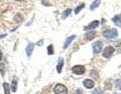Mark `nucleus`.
<instances>
[{
	"label": "nucleus",
	"mask_w": 121,
	"mask_h": 94,
	"mask_svg": "<svg viewBox=\"0 0 121 94\" xmlns=\"http://www.w3.org/2000/svg\"><path fill=\"white\" fill-rule=\"evenodd\" d=\"M84 7H85V4H84V3H82V4H80V5H79V6L77 7V8L75 9V13H76V14H78V13L80 12V11H81L83 8H84Z\"/></svg>",
	"instance_id": "obj_16"
},
{
	"label": "nucleus",
	"mask_w": 121,
	"mask_h": 94,
	"mask_svg": "<svg viewBox=\"0 0 121 94\" xmlns=\"http://www.w3.org/2000/svg\"><path fill=\"white\" fill-rule=\"evenodd\" d=\"M113 21H114V23H115L117 26H121V19H120V17L115 16L114 18H113Z\"/></svg>",
	"instance_id": "obj_15"
},
{
	"label": "nucleus",
	"mask_w": 121,
	"mask_h": 94,
	"mask_svg": "<svg viewBox=\"0 0 121 94\" xmlns=\"http://www.w3.org/2000/svg\"><path fill=\"white\" fill-rule=\"evenodd\" d=\"M72 71H73V73L77 75H82L85 73V67L82 65H76L72 68Z\"/></svg>",
	"instance_id": "obj_3"
},
{
	"label": "nucleus",
	"mask_w": 121,
	"mask_h": 94,
	"mask_svg": "<svg viewBox=\"0 0 121 94\" xmlns=\"http://www.w3.org/2000/svg\"><path fill=\"white\" fill-rule=\"evenodd\" d=\"M119 89H121V86H120V87H119Z\"/></svg>",
	"instance_id": "obj_28"
},
{
	"label": "nucleus",
	"mask_w": 121,
	"mask_h": 94,
	"mask_svg": "<svg viewBox=\"0 0 121 94\" xmlns=\"http://www.w3.org/2000/svg\"><path fill=\"white\" fill-rule=\"evenodd\" d=\"M3 89H4V94H10V86L8 83H3Z\"/></svg>",
	"instance_id": "obj_11"
},
{
	"label": "nucleus",
	"mask_w": 121,
	"mask_h": 94,
	"mask_svg": "<svg viewBox=\"0 0 121 94\" xmlns=\"http://www.w3.org/2000/svg\"><path fill=\"white\" fill-rule=\"evenodd\" d=\"M54 92L56 94H67L68 93V89L65 85L63 84H56L54 88Z\"/></svg>",
	"instance_id": "obj_2"
},
{
	"label": "nucleus",
	"mask_w": 121,
	"mask_h": 94,
	"mask_svg": "<svg viewBox=\"0 0 121 94\" xmlns=\"http://www.w3.org/2000/svg\"><path fill=\"white\" fill-rule=\"evenodd\" d=\"M15 1H23V0H15Z\"/></svg>",
	"instance_id": "obj_27"
},
{
	"label": "nucleus",
	"mask_w": 121,
	"mask_h": 94,
	"mask_svg": "<svg viewBox=\"0 0 121 94\" xmlns=\"http://www.w3.org/2000/svg\"><path fill=\"white\" fill-rule=\"evenodd\" d=\"M83 84H84V86H85L86 88L91 89V88L94 87V85H95V82H94L93 80H91V79H86V80H84V82H83Z\"/></svg>",
	"instance_id": "obj_7"
},
{
	"label": "nucleus",
	"mask_w": 121,
	"mask_h": 94,
	"mask_svg": "<svg viewBox=\"0 0 121 94\" xmlns=\"http://www.w3.org/2000/svg\"><path fill=\"white\" fill-rule=\"evenodd\" d=\"M118 35V32H117L116 29H110V30H105L103 32V36L107 39H114Z\"/></svg>",
	"instance_id": "obj_1"
},
{
	"label": "nucleus",
	"mask_w": 121,
	"mask_h": 94,
	"mask_svg": "<svg viewBox=\"0 0 121 94\" xmlns=\"http://www.w3.org/2000/svg\"><path fill=\"white\" fill-rule=\"evenodd\" d=\"M120 83H121V80H120V79H119V80H116V81H115V84H116V85H119Z\"/></svg>",
	"instance_id": "obj_23"
},
{
	"label": "nucleus",
	"mask_w": 121,
	"mask_h": 94,
	"mask_svg": "<svg viewBox=\"0 0 121 94\" xmlns=\"http://www.w3.org/2000/svg\"><path fill=\"white\" fill-rule=\"evenodd\" d=\"M94 36H95V31H90V32H88L86 34V38L88 39V40H91Z\"/></svg>",
	"instance_id": "obj_14"
},
{
	"label": "nucleus",
	"mask_w": 121,
	"mask_h": 94,
	"mask_svg": "<svg viewBox=\"0 0 121 94\" xmlns=\"http://www.w3.org/2000/svg\"><path fill=\"white\" fill-rule=\"evenodd\" d=\"M83 92H82V90L81 89H77V91L75 92V94H82Z\"/></svg>",
	"instance_id": "obj_22"
},
{
	"label": "nucleus",
	"mask_w": 121,
	"mask_h": 94,
	"mask_svg": "<svg viewBox=\"0 0 121 94\" xmlns=\"http://www.w3.org/2000/svg\"><path fill=\"white\" fill-rule=\"evenodd\" d=\"M91 94H104V93L101 89H96V90H94L93 93H91Z\"/></svg>",
	"instance_id": "obj_19"
},
{
	"label": "nucleus",
	"mask_w": 121,
	"mask_h": 94,
	"mask_svg": "<svg viewBox=\"0 0 121 94\" xmlns=\"http://www.w3.org/2000/svg\"><path fill=\"white\" fill-rule=\"evenodd\" d=\"M92 46H93V51L95 52V53H99V52H101V50H102L103 44H102L101 41H95Z\"/></svg>",
	"instance_id": "obj_5"
},
{
	"label": "nucleus",
	"mask_w": 121,
	"mask_h": 94,
	"mask_svg": "<svg viewBox=\"0 0 121 94\" xmlns=\"http://www.w3.org/2000/svg\"><path fill=\"white\" fill-rule=\"evenodd\" d=\"M48 55L54 54V47H52V45H50V46L48 47Z\"/></svg>",
	"instance_id": "obj_18"
},
{
	"label": "nucleus",
	"mask_w": 121,
	"mask_h": 94,
	"mask_svg": "<svg viewBox=\"0 0 121 94\" xmlns=\"http://www.w3.org/2000/svg\"><path fill=\"white\" fill-rule=\"evenodd\" d=\"M99 4H100V0H96V1H94V2L92 3V5L90 6V9H91V10L96 9L97 7L99 6Z\"/></svg>",
	"instance_id": "obj_13"
},
{
	"label": "nucleus",
	"mask_w": 121,
	"mask_h": 94,
	"mask_svg": "<svg viewBox=\"0 0 121 94\" xmlns=\"http://www.w3.org/2000/svg\"><path fill=\"white\" fill-rule=\"evenodd\" d=\"M75 38H76L75 35H72V36H70V37H68L67 40H66V42H65V44H64V48H65V49H67V48L69 47V45L71 44V42H72V41H73Z\"/></svg>",
	"instance_id": "obj_10"
},
{
	"label": "nucleus",
	"mask_w": 121,
	"mask_h": 94,
	"mask_svg": "<svg viewBox=\"0 0 121 94\" xmlns=\"http://www.w3.org/2000/svg\"><path fill=\"white\" fill-rule=\"evenodd\" d=\"M33 49H35V44H33V43H29L27 45V47H26V54H27L28 57L32 54Z\"/></svg>",
	"instance_id": "obj_8"
},
{
	"label": "nucleus",
	"mask_w": 121,
	"mask_h": 94,
	"mask_svg": "<svg viewBox=\"0 0 121 94\" xmlns=\"http://www.w3.org/2000/svg\"><path fill=\"white\" fill-rule=\"evenodd\" d=\"M113 53H114V48L112 46H107L103 51V56L105 58H109Z\"/></svg>",
	"instance_id": "obj_4"
},
{
	"label": "nucleus",
	"mask_w": 121,
	"mask_h": 94,
	"mask_svg": "<svg viewBox=\"0 0 121 94\" xmlns=\"http://www.w3.org/2000/svg\"><path fill=\"white\" fill-rule=\"evenodd\" d=\"M0 72L4 75V72H5V70H4V64H2V63H0Z\"/></svg>",
	"instance_id": "obj_20"
},
{
	"label": "nucleus",
	"mask_w": 121,
	"mask_h": 94,
	"mask_svg": "<svg viewBox=\"0 0 121 94\" xmlns=\"http://www.w3.org/2000/svg\"><path fill=\"white\" fill-rule=\"evenodd\" d=\"M98 25H99V21L94 20L93 22H91V23H90L88 26H86L84 29H85V30H92V29L97 28V27H98Z\"/></svg>",
	"instance_id": "obj_6"
},
{
	"label": "nucleus",
	"mask_w": 121,
	"mask_h": 94,
	"mask_svg": "<svg viewBox=\"0 0 121 94\" xmlns=\"http://www.w3.org/2000/svg\"><path fill=\"white\" fill-rule=\"evenodd\" d=\"M11 89H12L13 92H15L17 90V82H16V80L12 81V84H11Z\"/></svg>",
	"instance_id": "obj_17"
},
{
	"label": "nucleus",
	"mask_w": 121,
	"mask_h": 94,
	"mask_svg": "<svg viewBox=\"0 0 121 94\" xmlns=\"http://www.w3.org/2000/svg\"><path fill=\"white\" fill-rule=\"evenodd\" d=\"M1 59H2V52L0 51V60H1Z\"/></svg>",
	"instance_id": "obj_26"
},
{
	"label": "nucleus",
	"mask_w": 121,
	"mask_h": 94,
	"mask_svg": "<svg viewBox=\"0 0 121 94\" xmlns=\"http://www.w3.org/2000/svg\"><path fill=\"white\" fill-rule=\"evenodd\" d=\"M6 36V34H2V35H0V39L2 38V37H5Z\"/></svg>",
	"instance_id": "obj_25"
},
{
	"label": "nucleus",
	"mask_w": 121,
	"mask_h": 94,
	"mask_svg": "<svg viewBox=\"0 0 121 94\" xmlns=\"http://www.w3.org/2000/svg\"><path fill=\"white\" fill-rule=\"evenodd\" d=\"M93 75H94V76H95L96 78H98V75H97V73L95 72V70H93L92 72H91V76H93Z\"/></svg>",
	"instance_id": "obj_21"
},
{
	"label": "nucleus",
	"mask_w": 121,
	"mask_h": 94,
	"mask_svg": "<svg viewBox=\"0 0 121 94\" xmlns=\"http://www.w3.org/2000/svg\"><path fill=\"white\" fill-rule=\"evenodd\" d=\"M43 39L39 40V43H37V45H39V46H40V45L43 44Z\"/></svg>",
	"instance_id": "obj_24"
},
{
	"label": "nucleus",
	"mask_w": 121,
	"mask_h": 94,
	"mask_svg": "<svg viewBox=\"0 0 121 94\" xmlns=\"http://www.w3.org/2000/svg\"><path fill=\"white\" fill-rule=\"evenodd\" d=\"M63 65H64V58L63 57H60L59 58V63H58V65H56V71H58V73L62 72Z\"/></svg>",
	"instance_id": "obj_9"
},
{
	"label": "nucleus",
	"mask_w": 121,
	"mask_h": 94,
	"mask_svg": "<svg viewBox=\"0 0 121 94\" xmlns=\"http://www.w3.org/2000/svg\"><path fill=\"white\" fill-rule=\"evenodd\" d=\"M71 12H72V9H70V8H69V9H66V10L62 13V18H63V19H65V18H67V17L71 14Z\"/></svg>",
	"instance_id": "obj_12"
}]
</instances>
